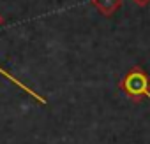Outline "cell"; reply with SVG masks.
I'll use <instances>...</instances> for the list:
<instances>
[{
  "instance_id": "obj_1",
  "label": "cell",
  "mask_w": 150,
  "mask_h": 144,
  "mask_svg": "<svg viewBox=\"0 0 150 144\" xmlns=\"http://www.w3.org/2000/svg\"><path fill=\"white\" fill-rule=\"evenodd\" d=\"M120 90L134 102L150 95V76L141 67H132L120 81Z\"/></svg>"
},
{
  "instance_id": "obj_2",
  "label": "cell",
  "mask_w": 150,
  "mask_h": 144,
  "mask_svg": "<svg viewBox=\"0 0 150 144\" xmlns=\"http://www.w3.org/2000/svg\"><path fill=\"white\" fill-rule=\"evenodd\" d=\"M90 2L103 16H113L122 6V0H90Z\"/></svg>"
},
{
  "instance_id": "obj_3",
  "label": "cell",
  "mask_w": 150,
  "mask_h": 144,
  "mask_svg": "<svg viewBox=\"0 0 150 144\" xmlns=\"http://www.w3.org/2000/svg\"><path fill=\"white\" fill-rule=\"evenodd\" d=\"M0 74H2L4 78H7V79H9V81H11L13 85H16L18 88H21V90H23L25 93H28V95H30L32 99H35V100H37L39 104H42V106H46V104H48V100H46L44 97H41V95H39L37 92H34V90H32L30 86H27L25 83H21V81H20L18 78H14V76H11V74H9V72H7V70H4L2 67H0Z\"/></svg>"
},
{
  "instance_id": "obj_4",
  "label": "cell",
  "mask_w": 150,
  "mask_h": 144,
  "mask_svg": "<svg viewBox=\"0 0 150 144\" xmlns=\"http://www.w3.org/2000/svg\"><path fill=\"white\" fill-rule=\"evenodd\" d=\"M132 2H134V4H138V6H141V7H143V6H148V4H150V0H132Z\"/></svg>"
},
{
  "instance_id": "obj_5",
  "label": "cell",
  "mask_w": 150,
  "mask_h": 144,
  "mask_svg": "<svg viewBox=\"0 0 150 144\" xmlns=\"http://www.w3.org/2000/svg\"><path fill=\"white\" fill-rule=\"evenodd\" d=\"M2 25H4V16L0 14V27H2Z\"/></svg>"
},
{
  "instance_id": "obj_6",
  "label": "cell",
  "mask_w": 150,
  "mask_h": 144,
  "mask_svg": "<svg viewBox=\"0 0 150 144\" xmlns=\"http://www.w3.org/2000/svg\"><path fill=\"white\" fill-rule=\"evenodd\" d=\"M148 99H150V95H148Z\"/></svg>"
}]
</instances>
